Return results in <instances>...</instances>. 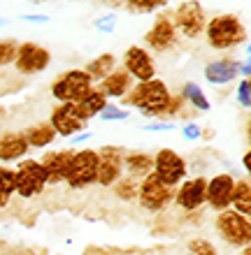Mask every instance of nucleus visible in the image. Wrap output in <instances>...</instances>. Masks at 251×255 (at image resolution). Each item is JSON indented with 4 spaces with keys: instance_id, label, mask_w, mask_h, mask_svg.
Masks as SVG:
<instances>
[{
    "instance_id": "1",
    "label": "nucleus",
    "mask_w": 251,
    "mask_h": 255,
    "mask_svg": "<svg viewBox=\"0 0 251 255\" xmlns=\"http://www.w3.org/2000/svg\"><path fill=\"white\" fill-rule=\"evenodd\" d=\"M170 95L172 93H170L168 84L154 77L149 81H135L133 88L121 98V105H128L149 119H163L170 105Z\"/></svg>"
},
{
    "instance_id": "2",
    "label": "nucleus",
    "mask_w": 251,
    "mask_h": 255,
    "mask_svg": "<svg viewBox=\"0 0 251 255\" xmlns=\"http://www.w3.org/2000/svg\"><path fill=\"white\" fill-rule=\"evenodd\" d=\"M205 40L210 44V49L217 51H228L247 42V28L242 23L238 14H214L212 19H207L205 26Z\"/></svg>"
},
{
    "instance_id": "3",
    "label": "nucleus",
    "mask_w": 251,
    "mask_h": 255,
    "mask_svg": "<svg viewBox=\"0 0 251 255\" xmlns=\"http://www.w3.org/2000/svg\"><path fill=\"white\" fill-rule=\"evenodd\" d=\"M214 230L219 239L231 249H245L251 244V221L233 209H224L214 216Z\"/></svg>"
},
{
    "instance_id": "4",
    "label": "nucleus",
    "mask_w": 251,
    "mask_h": 255,
    "mask_svg": "<svg viewBox=\"0 0 251 255\" xmlns=\"http://www.w3.org/2000/svg\"><path fill=\"white\" fill-rule=\"evenodd\" d=\"M170 19L175 23L177 35H182L186 40H198L203 37L205 26H207V12L200 0H184L175 7V12H170Z\"/></svg>"
},
{
    "instance_id": "5",
    "label": "nucleus",
    "mask_w": 251,
    "mask_h": 255,
    "mask_svg": "<svg viewBox=\"0 0 251 255\" xmlns=\"http://www.w3.org/2000/svg\"><path fill=\"white\" fill-rule=\"evenodd\" d=\"M95 84L88 79V74L79 67H72V70H65L63 74H58L51 84V95L54 100H58L61 105H75L84 98V95L93 88Z\"/></svg>"
},
{
    "instance_id": "6",
    "label": "nucleus",
    "mask_w": 251,
    "mask_h": 255,
    "mask_svg": "<svg viewBox=\"0 0 251 255\" xmlns=\"http://www.w3.org/2000/svg\"><path fill=\"white\" fill-rule=\"evenodd\" d=\"M95 176H98V151L95 148L75 151L68 176H65V186L75 193L88 190L91 186H95Z\"/></svg>"
},
{
    "instance_id": "7",
    "label": "nucleus",
    "mask_w": 251,
    "mask_h": 255,
    "mask_svg": "<svg viewBox=\"0 0 251 255\" xmlns=\"http://www.w3.org/2000/svg\"><path fill=\"white\" fill-rule=\"evenodd\" d=\"M14 174H16V197L21 200H37L47 190V179H44V169H42L40 160L23 158L16 162Z\"/></svg>"
},
{
    "instance_id": "8",
    "label": "nucleus",
    "mask_w": 251,
    "mask_h": 255,
    "mask_svg": "<svg viewBox=\"0 0 251 255\" xmlns=\"http://www.w3.org/2000/svg\"><path fill=\"white\" fill-rule=\"evenodd\" d=\"M172 197H175V188H168L165 183H161L154 172L147 174L140 181V188H137V204L140 209H144L147 214H163L165 209L172 204Z\"/></svg>"
},
{
    "instance_id": "9",
    "label": "nucleus",
    "mask_w": 251,
    "mask_h": 255,
    "mask_svg": "<svg viewBox=\"0 0 251 255\" xmlns=\"http://www.w3.org/2000/svg\"><path fill=\"white\" fill-rule=\"evenodd\" d=\"M154 174L161 179V183H165L168 188H177L179 183L189 176V165L186 158L179 155L175 148H158L154 153Z\"/></svg>"
},
{
    "instance_id": "10",
    "label": "nucleus",
    "mask_w": 251,
    "mask_h": 255,
    "mask_svg": "<svg viewBox=\"0 0 251 255\" xmlns=\"http://www.w3.org/2000/svg\"><path fill=\"white\" fill-rule=\"evenodd\" d=\"M95 151H98V176H95V186L112 188L123 176V155H126V148L119 146V144H105V146L95 148Z\"/></svg>"
},
{
    "instance_id": "11",
    "label": "nucleus",
    "mask_w": 251,
    "mask_h": 255,
    "mask_svg": "<svg viewBox=\"0 0 251 255\" xmlns=\"http://www.w3.org/2000/svg\"><path fill=\"white\" fill-rule=\"evenodd\" d=\"M49 63H51V51L47 47H42L37 42H21L14 58V70L23 77H35L44 72Z\"/></svg>"
},
{
    "instance_id": "12",
    "label": "nucleus",
    "mask_w": 251,
    "mask_h": 255,
    "mask_svg": "<svg viewBox=\"0 0 251 255\" xmlns=\"http://www.w3.org/2000/svg\"><path fill=\"white\" fill-rule=\"evenodd\" d=\"M205 183H207V176L196 174V176H186L179 186L175 188V197H172V204L177 209H182L184 214H196L205 207Z\"/></svg>"
},
{
    "instance_id": "13",
    "label": "nucleus",
    "mask_w": 251,
    "mask_h": 255,
    "mask_svg": "<svg viewBox=\"0 0 251 255\" xmlns=\"http://www.w3.org/2000/svg\"><path fill=\"white\" fill-rule=\"evenodd\" d=\"M235 174L228 172H217V174L207 176L205 183V204L219 214L224 209H231V195H233V186H235Z\"/></svg>"
},
{
    "instance_id": "14",
    "label": "nucleus",
    "mask_w": 251,
    "mask_h": 255,
    "mask_svg": "<svg viewBox=\"0 0 251 255\" xmlns=\"http://www.w3.org/2000/svg\"><path fill=\"white\" fill-rule=\"evenodd\" d=\"M177 42H179V35H177L175 23L170 19V12L156 14L151 28L144 35V44L149 49H154L156 54H165V51L177 47Z\"/></svg>"
},
{
    "instance_id": "15",
    "label": "nucleus",
    "mask_w": 251,
    "mask_h": 255,
    "mask_svg": "<svg viewBox=\"0 0 251 255\" xmlns=\"http://www.w3.org/2000/svg\"><path fill=\"white\" fill-rule=\"evenodd\" d=\"M49 123L54 128V132L58 134V137H65V139H72L75 134L84 132L88 126L82 116H79L75 105H56V107L51 109Z\"/></svg>"
},
{
    "instance_id": "16",
    "label": "nucleus",
    "mask_w": 251,
    "mask_h": 255,
    "mask_svg": "<svg viewBox=\"0 0 251 255\" xmlns=\"http://www.w3.org/2000/svg\"><path fill=\"white\" fill-rule=\"evenodd\" d=\"M123 70L133 77V81H149L156 77L154 56L147 49L137 47V44L126 49V54H123Z\"/></svg>"
},
{
    "instance_id": "17",
    "label": "nucleus",
    "mask_w": 251,
    "mask_h": 255,
    "mask_svg": "<svg viewBox=\"0 0 251 255\" xmlns=\"http://www.w3.org/2000/svg\"><path fill=\"white\" fill-rule=\"evenodd\" d=\"M72 155H75V148H61V151H47V153L40 158V165L44 169V179H47V186H61L65 183V176H68L70 162H72Z\"/></svg>"
},
{
    "instance_id": "18",
    "label": "nucleus",
    "mask_w": 251,
    "mask_h": 255,
    "mask_svg": "<svg viewBox=\"0 0 251 255\" xmlns=\"http://www.w3.org/2000/svg\"><path fill=\"white\" fill-rule=\"evenodd\" d=\"M28 153H30V146L23 132L7 130L0 134V165H14V162L23 160Z\"/></svg>"
},
{
    "instance_id": "19",
    "label": "nucleus",
    "mask_w": 251,
    "mask_h": 255,
    "mask_svg": "<svg viewBox=\"0 0 251 255\" xmlns=\"http://www.w3.org/2000/svg\"><path fill=\"white\" fill-rule=\"evenodd\" d=\"M205 81L212 86H226L240 77V61L238 58H217L210 61L203 70Z\"/></svg>"
},
{
    "instance_id": "20",
    "label": "nucleus",
    "mask_w": 251,
    "mask_h": 255,
    "mask_svg": "<svg viewBox=\"0 0 251 255\" xmlns=\"http://www.w3.org/2000/svg\"><path fill=\"white\" fill-rule=\"evenodd\" d=\"M133 84H135V81H133V77H130V74L126 72L123 67H114V70H112V72H109L107 77H105V79H102L95 88H98V91H100V93L105 95L107 100H109V98L121 100L123 95H126L130 88H133Z\"/></svg>"
},
{
    "instance_id": "21",
    "label": "nucleus",
    "mask_w": 251,
    "mask_h": 255,
    "mask_svg": "<svg viewBox=\"0 0 251 255\" xmlns=\"http://www.w3.org/2000/svg\"><path fill=\"white\" fill-rule=\"evenodd\" d=\"M151 172H154V155L144 153V151H126V155H123V174L142 181Z\"/></svg>"
},
{
    "instance_id": "22",
    "label": "nucleus",
    "mask_w": 251,
    "mask_h": 255,
    "mask_svg": "<svg viewBox=\"0 0 251 255\" xmlns=\"http://www.w3.org/2000/svg\"><path fill=\"white\" fill-rule=\"evenodd\" d=\"M21 132H23V137H26L30 148H47L58 139V134L54 132V128H51L49 121L33 123V126H28L26 130H21Z\"/></svg>"
},
{
    "instance_id": "23",
    "label": "nucleus",
    "mask_w": 251,
    "mask_h": 255,
    "mask_svg": "<svg viewBox=\"0 0 251 255\" xmlns=\"http://www.w3.org/2000/svg\"><path fill=\"white\" fill-rule=\"evenodd\" d=\"M107 98H105V95L100 93V91H98V88H91V91H88L86 95H84L82 100L79 102H75V107H77V112H79V116H82L84 121H91V119H95V116L100 114L102 109H105V105H107Z\"/></svg>"
},
{
    "instance_id": "24",
    "label": "nucleus",
    "mask_w": 251,
    "mask_h": 255,
    "mask_svg": "<svg viewBox=\"0 0 251 255\" xmlns=\"http://www.w3.org/2000/svg\"><path fill=\"white\" fill-rule=\"evenodd\" d=\"M231 209L238 211V214L251 216V183L249 176L245 179H235V186H233V195H231Z\"/></svg>"
},
{
    "instance_id": "25",
    "label": "nucleus",
    "mask_w": 251,
    "mask_h": 255,
    "mask_svg": "<svg viewBox=\"0 0 251 255\" xmlns=\"http://www.w3.org/2000/svg\"><path fill=\"white\" fill-rule=\"evenodd\" d=\"M114 67H116V56L107 51V54H100V56H95V58H91L86 63V67H84V72L88 74V79L93 81V84H100Z\"/></svg>"
},
{
    "instance_id": "26",
    "label": "nucleus",
    "mask_w": 251,
    "mask_h": 255,
    "mask_svg": "<svg viewBox=\"0 0 251 255\" xmlns=\"http://www.w3.org/2000/svg\"><path fill=\"white\" fill-rule=\"evenodd\" d=\"M14 197H16V174H14V167L0 165V211L9 207Z\"/></svg>"
},
{
    "instance_id": "27",
    "label": "nucleus",
    "mask_w": 251,
    "mask_h": 255,
    "mask_svg": "<svg viewBox=\"0 0 251 255\" xmlns=\"http://www.w3.org/2000/svg\"><path fill=\"white\" fill-rule=\"evenodd\" d=\"M179 93L184 95L186 105H191L196 112H210V100H207V95L203 93V88L198 86L196 81H186Z\"/></svg>"
},
{
    "instance_id": "28",
    "label": "nucleus",
    "mask_w": 251,
    "mask_h": 255,
    "mask_svg": "<svg viewBox=\"0 0 251 255\" xmlns=\"http://www.w3.org/2000/svg\"><path fill=\"white\" fill-rule=\"evenodd\" d=\"M137 188H140V181L137 179H133V176H126L123 174L119 181L112 186V193H114L116 200H121V202H135L137 200Z\"/></svg>"
},
{
    "instance_id": "29",
    "label": "nucleus",
    "mask_w": 251,
    "mask_h": 255,
    "mask_svg": "<svg viewBox=\"0 0 251 255\" xmlns=\"http://www.w3.org/2000/svg\"><path fill=\"white\" fill-rule=\"evenodd\" d=\"M121 5L133 14H151L156 9L168 7V0H123Z\"/></svg>"
},
{
    "instance_id": "30",
    "label": "nucleus",
    "mask_w": 251,
    "mask_h": 255,
    "mask_svg": "<svg viewBox=\"0 0 251 255\" xmlns=\"http://www.w3.org/2000/svg\"><path fill=\"white\" fill-rule=\"evenodd\" d=\"M186 255H221L219 249L205 237H193L186 242Z\"/></svg>"
},
{
    "instance_id": "31",
    "label": "nucleus",
    "mask_w": 251,
    "mask_h": 255,
    "mask_svg": "<svg viewBox=\"0 0 251 255\" xmlns=\"http://www.w3.org/2000/svg\"><path fill=\"white\" fill-rule=\"evenodd\" d=\"M16 51H19V42L16 40H0V67L14 65Z\"/></svg>"
},
{
    "instance_id": "32",
    "label": "nucleus",
    "mask_w": 251,
    "mask_h": 255,
    "mask_svg": "<svg viewBox=\"0 0 251 255\" xmlns=\"http://www.w3.org/2000/svg\"><path fill=\"white\" fill-rule=\"evenodd\" d=\"M98 116H100L102 123H114V121H126V119H128V112L121 107H116V105H112V102H107L105 109H102Z\"/></svg>"
},
{
    "instance_id": "33",
    "label": "nucleus",
    "mask_w": 251,
    "mask_h": 255,
    "mask_svg": "<svg viewBox=\"0 0 251 255\" xmlns=\"http://www.w3.org/2000/svg\"><path fill=\"white\" fill-rule=\"evenodd\" d=\"M249 79H242L238 81V86H235V100H238V105L242 109H249V105H251V98H249Z\"/></svg>"
},
{
    "instance_id": "34",
    "label": "nucleus",
    "mask_w": 251,
    "mask_h": 255,
    "mask_svg": "<svg viewBox=\"0 0 251 255\" xmlns=\"http://www.w3.org/2000/svg\"><path fill=\"white\" fill-rule=\"evenodd\" d=\"M93 28L95 30H100V33H112L116 28V14L114 12H107L105 16H98L93 21Z\"/></svg>"
},
{
    "instance_id": "35",
    "label": "nucleus",
    "mask_w": 251,
    "mask_h": 255,
    "mask_svg": "<svg viewBox=\"0 0 251 255\" xmlns=\"http://www.w3.org/2000/svg\"><path fill=\"white\" fill-rule=\"evenodd\" d=\"M182 137L184 141H198L200 137H203V128H200V123L196 121H189L182 126Z\"/></svg>"
},
{
    "instance_id": "36",
    "label": "nucleus",
    "mask_w": 251,
    "mask_h": 255,
    "mask_svg": "<svg viewBox=\"0 0 251 255\" xmlns=\"http://www.w3.org/2000/svg\"><path fill=\"white\" fill-rule=\"evenodd\" d=\"M144 132H175L177 130V123L172 121H158V123H147L142 126Z\"/></svg>"
},
{
    "instance_id": "37",
    "label": "nucleus",
    "mask_w": 251,
    "mask_h": 255,
    "mask_svg": "<svg viewBox=\"0 0 251 255\" xmlns=\"http://www.w3.org/2000/svg\"><path fill=\"white\" fill-rule=\"evenodd\" d=\"M21 21H26V23H49V16H44V14H23L21 16Z\"/></svg>"
},
{
    "instance_id": "38",
    "label": "nucleus",
    "mask_w": 251,
    "mask_h": 255,
    "mask_svg": "<svg viewBox=\"0 0 251 255\" xmlns=\"http://www.w3.org/2000/svg\"><path fill=\"white\" fill-rule=\"evenodd\" d=\"M242 167H245L247 176H249L251 174V151H249V148H247L245 155H242Z\"/></svg>"
},
{
    "instance_id": "39",
    "label": "nucleus",
    "mask_w": 251,
    "mask_h": 255,
    "mask_svg": "<svg viewBox=\"0 0 251 255\" xmlns=\"http://www.w3.org/2000/svg\"><path fill=\"white\" fill-rule=\"evenodd\" d=\"M91 137H93V134L88 132H79V134H75V137H72V144H79V141H86V139H91Z\"/></svg>"
},
{
    "instance_id": "40",
    "label": "nucleus",
    "mask_w": 251,
    "mask_h": 255,
    "mask_svg": "<svg viewBox=\"0 0 251 255\" xmlns=\"http://www.w3.org/2000/svg\"><path fill=\"white\" fill-rule=\"evenodd\" d=\"M238 255H251V244H249V246H245V249H240Z\"/></svg>"
},
{
    "instance_id": "41",
    "label": "nucleus",
    "mask_w": 251,
    "mask_h": 255,
    "mask_svg": "<svg viewBox=\"0 0 251 255\" xmlns=\"http://www.w3.org/2000/svg\"><path fill=\"white\" fill-rule=\"evenodd\" d=\"M2 26H7V19H2V16H0V28Z\"/></svg>"
},
{
    "instance_id": "42",
    "label": "nucleus",
    "mask_w": 251,
    "mask_h": 255,
    "mask_svg": "<svg viewBox=\"0 0 251 255\" xmlns=\"http://www.w3.org/2000/svg\"><path fill=\"white\" fill-rule=\"evenodd\" d=\"M109 2H114V5H121L123 0H109Z\"/></svg>"
}]
</instances>
